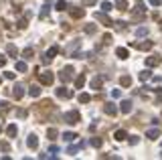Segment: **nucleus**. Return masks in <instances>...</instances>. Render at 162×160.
<instances>
[{"label": "nucleus", "mask_w": 162, "mask_h": 160, "mask_svg": "<svg viewBox=\"0 0 162 160\" xmlns=\"http://www.w3.org/2000/svg\"><path fill=\"white\" fill-rule=\"evenodd\" d=\"M16 132H18L16 124H10V126L6 128V134H8V138H14V136H16Z\"/></svg>", "instance_id": "2eb2a0df"}, {"label": "nucleus", "mask_w": 162, "mask_h": 160, "mask_svg": "<svg viewBox=\"0 0 162 160\" xmlns=\"http://www.w3.org/2000/svg\"><path fill=\"white\" fill-rule=\"evenodd\" d=\"M59 53V47H51L49 51L45 53V57H43V63H49L51 59H55V55Z\"/></svg>", "instance_id": "39448f33"}, {"label": "nucleus", "mask_w": 162, "mask_h": 160, "mask_svg": "<svg viewBox=\"0 0 162 160\" xmlns=\"http://www.w3.org/2000/svg\"><path fill=\"white\" fill-rule=\"evenodd\" d=\"M55 8H57V10H65V8H67V2H65V0H57Z\"/></svg>", "instance_id": "7c9ffc66"}, {"label": "nucleus", "mask_w": 162, "mask_h": 160, "mask_svg": "<svg viewBox=\"0 0 162 160\" xmlns=\"http://www.w3.org/2000/svg\"><path fill=\"white\" fill-rule=\"evenodd\" d=\"M26 146H28V148H39V138L35 136V134H31V136H28V140H26Z\"/></svg>", "instance_id": "9d476101"}, {"label": "nucleus", "mask_w": 162, "mask_h": 160, "mask_svg": "<svg viewBox=\"0 0 162 160\" xmlns=\"http://www.w3.org/2000/svg\"><path fill=\"white\" fill-rule=\"evenodd\" d=\"M101 8H104V12H109L112 10V2H101Z\"/></svg>", "instance_id": "c9c22d12"}, {"label": "nucleus", "mask_w": 162, "mask_h": 160, "mask_svg": "<svg viewBox=\"0 0 162 160\" xmlns=\"http://www.w3.org/2000/svg\"><path fill=\"white\" fill-rule=\"evenodd\" d=\"M0 150H2V152H8V150H10V144H8V142H0Z\"/></svg>", "instance_id": "f704fd0d"}, {"label": "nucleus", "mask_w": 162, "mask_h": 160, "mask_svg": "<svg viewBox=\"0 0 162 160\" xmlns=\"http://www.w3.org/2000/svg\"><path fill=\"white\" fill-rule=\"evenodd\" d=\"M116 55H117L120 59H128V57H130L128 49H124V47H120V49H117V51H116Z\"/></svg>", "instance_id": "dca6fc26"}, {"label": "nucleus", "mask_w": 162, "mask_h": 160, "mask_svg": "<svg viewBox=\"0 0 162 160\" xmlns=\"http://www.w3.org/2000/svg\"><path fill=\"white\" fill-rule=\"evenodd\" d=\"M63 138H65V142H73V140L77 138V134H73V132H67V134H63Z\"/></svg>", "instance_id": "c756f323"}, {"label": "nucleus", "mask_w": 162, "mask_h": 160, "mask_svg": "<svg viewBox=\"0 0 162 160\" xmlns=\"http://www.w3.org/2000/svg\"><path fill=\"white\" fill-rule=\"evenodd\" d=\"M158 136H160V130H156V128H154V130H148V132H146V138H150V140H156Z\"/></svg>", "instance_id": "f3484780"}, {"label": "nucleus", "mask_w": 162, "mask_h": 160, "mask_svg": "<svg viewBox=\"0 0 162 160\" xmlns=\"http://www.w3.org/2000/svg\"><path fill=\"white\" fill-rule=\"evenodd\" d=\"M116 6L120 10H128V2L126 0H116Z\"/></svg>", "instance_id": "cd10ccee"}, {"label": "nucleus", "mask_w": 162, "mask_h": 160, "mask_svg": "<svg viewBox=\"0 0 162 160\" xmlns=\"http://www.w3.org/2000/svg\"><path fill=\"white\" fill-rule=\"evenodd\" d=\"M79 102L81 103H89L91 102V95H89V93H79Z\"/></svg>", "instance_id": "a878e982"}, {"label": "nucleus", "mask_w": 162, "mask_h": 160, "mask_svg": "<svg viewBox=\"0 0 162 160\" xmlns=\"http://www.w3.org/2000/svg\"><path fill=\"white\" fill-rule=\"evenodd\" d=\"M104 112H105L107 115H116V114H117L116 103H105V105H104Z\"/></svg>", "instance_id": "1a4fd4ad"}, {"label": "nucleus", "mask_w": 162, "mask_h": 160, "mask_svg": "<svg viewBox=\"0 0 162 160\" xmlns=\"http://www.w3.org/2000/svg\"><path fill=\"white\" fill-rule=\"evenodd\" d=\"M116 26L122 31V28H126V23H122V20H120V23H116Z\"/></svg>", "instance_id": "c03bdc74"}, {"label": "nucleus", "mask_w": 162, "mask_h": 160, "mask_svg": "<svg viewBox=\"0 0 162 160\" xmlns=\"http://www.w3.org/2000/svg\"><path fill=\"white\" fill-rule=\"evenodd\" d=\"M144 12H146V6H144L142 2H138V4H136V8L132 10V18H134V20H142Z\"/></svg>", "instance_id": "f03ea898"}, {"label": "nucleus", "mask_w": 162, "mask_h": 160, "mask_svg": "<svg viewBox=\"0 0 162 160\" xmlns=\"http://www.w3.org/2000/svg\"><path fill=\"white\" fill-rule=\"evenodd\" d=\"M57 95H59V97H65V99H69V97H73V91L65 89V87H59V89H57Z\"/></svg>", "instance_id": "f8f14e48"}, {"label": "nucleus", "mask_w": 162, "mask_h": 160, "mask_svg": "<svg viewBox=\"0 0 162 160\" xmlns=\"http://www.w3.org/2000/svg\"><path fill=\"white\" fill-rule=\"evenodd\" d=\"M85 85V75H79V77H75V87L77 89H81Z\"/></svg>", "instance_id": "4be33fe9"}, {"label": "nucleus", "mask_w": 162, "mask_h": 160, "mask_svg": "<svg viewBox=\"0 0 162 160\" xmlns=\"http://www.w3.org/2000/svg\"><path fill=\"white\" fill-rule=\"evenodd\" d=\"M130 144H132V146H136V144H138V136H132V138H130Z\"/></svg>", "instance_id": "a19ab883"}, {"label": "nucleus", "mask_w": 162, "mask_h": 160, "mask_svg": "<svg viewBox=\"0 0 162 160\" xmlns=\"http://www.w3.org/2000/svg\"><path fill=\"white\" fill-rule=\"evenodd\" d=\"M33 55H35V51H33L31 47H26V49L23 51V57H24V59H33Z\"/></svg>", "instance_id": "393cba45"}, {"label": "nucleus", "mask_w": 162, "mask_h": 160, "mask_svg": "<svg viewBox=\"0 0 162 160\" xmlns=\"http://www.w3.org/2000/svg\"><path fill=\"white\" fill-rule=\"evenodd\" d=\"M160 31H162V20H160Z\"/></svg>", "instance_id": "de8ad7c7"}, {"label": "nucleus", "mask_w": 162, "mask_h": 160, "mask_svg": "<svg viewBox=\"0 0 162 160\" xmlns=\"http://www.w3.org/2000/svg\"><path fill=\"white\" fill-rule=\"evenodd\" d=\"M160 63H162V57H156V55L146 57V65H148V67H156V65H160Z\"/></svg>", "instance_id": "423d86ee"}, {"label": "nucleus", "mask_w": 162, "mask_h": 160, "mask_svg": "<svg viewBox=\"0 0 162 160\" xmlns=\"http://www.w3.org/2000/svg\"><path fill=\"white\" fill-rule=\"evenodd\" d=\"M49 8H51V6H49V4H45V6H43V10H41V14H39V16H41V18H47V14H49Z\"/></svg>", "instance_id": "2f4dec72"}, {"label": "nucleus", "mask_w": 162, "mask_h": 160, "mask_svg": "<svg viewBox=\"0 0 162 160\" xmlns=\"http://www.w3.org/2000/svg\"><path fill=\"white\" fill-rule=\"evenodd\" d=\"M39 79L43 85H53V81H55V75L51 73V71H45V73H39Z\"/></svg>", "instance_id": "20e7f679"}, {"label": "nucleus", "mask_w": 162, "mask_h": 160, "mask_svg": "<svg viewBox=\"0 0 162 160\" xmlns=\"http://www.w3.org/2000/svg\"><path fill=\"white\" fill-rule=\"evenodd\" d=\"M104 43H105V45H107V43H112V34H105V37H104Z\"/></svg>", "instance_id": "79ce46f5"}, {"label": "nucleus", "mask_w": 162, "mask_h": 160, "mask_svg": "<svg viewBox=\"0 0 162 160\" xmlns=\"http://www.w3.org/2000/svg\"><path fill=\"white\" fill-rule=\"evenodd\" d=\"M101 83H104L101 77H93V79H91V87H93V89H99V87H101Z\"/></svg>", "instance_id": "412c9836"}, {"label": "nucleus", "mask_w": 162, "mask_h": 160, "mask_svg": "<svg viewBox=\"0 0 162 160\" xmlns=\"http://www.w3.org/2000/svg\"><path fill=\"white\" fill-rule=\"evenodd\" d=\"M91 146L99 148V146H101V138H91Z\"/></svg>", "instance_id": "72a5a7b5"}, {"label": "nucleus", "mask_w": 162, "mask_h": 160, "mask_svg": "<svg viewBox=\"0 0 162 160\" xmlns=\"http://www.w3.org/2000/svg\"><path fill=\"white\" fill-rule=\"evenodd\" d=\"M120 105H122V107H120V110H122V114H130V112H132V102H130V99H124Z\"/></svg>", "instance_id": "9b49d317"}, {"label": "nucleus", "mask_w": 162, "mask_h": 160, "mask_svg": "<svg viewBox=\"0 0 162 160\" xmlns=\"http://www.w3.org/2000/svg\"><path fill=\"white\" fill-rule=\"evenodd\" d=\"M57 136H59V132L55 128H49V130H47V138H49V140H57Z\"/></svg>", "instance_id": "6ab92c4d"}, {"label": "nucleus", "mask_w": 162, "mask_h": 160, "mask_svg": "<svg viewBox=\"0 0 162 160\" xmlns=\"http://www.w3.org/2000/svg\"><path fill=\"white\" fill-rule=\"evenodd\" d=\"M0 83H2V79H0Z\"/></svg>", "instance_id": "09e8293b"}, {"label": "nucleus", "mask_w": 162, "mask_h": 160, "mask_svg": "<svg viewBox=\"0 0 162 160\" xmlns=\"http://www.w3.org/2000/svg\"><path fill=\"white\" fill-rule=\"evenodd\" d=\"M4 77H6V79H14V77H16V75H14V73H12V71H6V73H4Z\"/></svg>", "instance_id": "ea45409f"}, {"label": "nucleus", "mask_w": 162, "mask_h": 160, "mask_svg": "<svg viewBox=\"0 0 162 160\" xmlns=\"http://www.w3.org/2000/svg\"><path fill=\"white\" fill-rule=\"evenodd\" d=\"M6 53H8V55H10L12 59H16V57H18V49H16L14 45H8V47H6Z\"/></svg>", "instance_id": "4468645a"}, {"label": "nucleus", "mask_w": 162, "mask_h": 160, "mask_svg": "<svg viewBox=\"0 0 162 160\" xmlns=\"http://www.w3.org/2000/svg\"><path fill=\"white\" fill-rule=\"evenodd\" d=\"M114 138H116L117 142H122V140H126V138H128V134L124 132V130H117L116 134H114Z\"/></svg>", "instance_id": "b1692460"}, {"label": "nucleus", "mask_w": 162, "mask_h": 160, "mask_svg": "<svg viewBox=\"0 0 162 160\" xmlns=\"http://www.w3.org/2000/svg\"><path fill=\"white\" fill-rule=\"evenodd\" d=\"M112 97H114V99L122 97V91H120V89H112Z\"/></svg>", "instance_id": "4c0bfd02"}, {"label": "nucleus", "mask_w": 162, "mask_h": 160, "mask_svg": "<svg viewBox=\"0 0 162 160\" xmlns=\"http://www.w3.org/2000/svg\"><path fill=\"white\" fill-rule=\"evenodd\" d=\"M97 0H85V4H95Z\"/></svg>", "instance_id": "49530a36"}, {"label": "nucleus", "mask_w": 162, "mask_h": 160, "mask_svg": "<svg viewBox=\"0 0 162 160\" xmlns=\"http://www.w3.org/2000/svg\"><path fill=\"white\" fill-rule=\"evenodd\" d=\"M4 65H6V57H2V55H0V67H4Z\"/></svg>", "instance_id": "a18cd8bd"}, {"label": "nucleus", "mask_w": 162, "mask_h": 160, "mask_svg": "<svg viewBox=\"0 0 162 160\" xmlns=\"http://www.w3.org/2000/svg\"><path fill=\"white\" fill-rule=\"evenodd\" d=\"M95 18H97V20H99V23H104L105 26H114V23H112V20H109V18H107V16H105L104 12H95Z\"/></svg>", "instance_id": "0eeeda50"}, {"label": "nucleus", "mask_w": 162, "mask_h": 160, "mask_svg": "<svg viewBox=\"0 0 162 160\" xmlns=\"http://www.w3.org/2000/svg\"><path fill=\"white\" fill-rule=\"evenodd\" d=\"M120 85H122V87H130V85H132V77H130V75H122V77H120Z\"/></svg>", "instance_id": "ddd939ff"}, {"label": "nucleus", "mask_w": 162, "mask_h": 160, "mask_svg": "<svg viewBox=\"0 0 162 160\" xmlns=\"http://www.w3.org/2000/svg\"><path fill=\"white\" fill-rule=\"evenodd\" d=\"M150 4H152V6H160L162 0H150Z\"/></svg>", "instance_id": "37998d69"}, {"label": "nucleus", "mask_w": 162, "mask_h": 160, "mask_svg": "<svg viewBox=\"0 0 162 160\" xmlns=\"http://www.w3.org/2000/svg\"><path fill=\"white\" fill-rule=\"evenodd\" d=\"M150 79V71H144V73H140V81H148Z\"/></svg>", "instance_id": "473e14b6"}, {"label": "nucleus", "mask_w": 162, "mask_h": 160, "mask_svg": "<svg viewBox=\"0 0 162 160\" xmlns=\"http://www.w3.org/2000/svg\"><path fill=\"white\" fill-rule=\"evenodd\" d=\"M12 95H14V99H23L24 87H23V85H14V87H12Z\"/></svg>", "instance_id": "6e6552de"}, {"label": "nucleus", "mask_w": 162, "mask_h": 160, "mask_svg": "<svg viewBox=\"0 0 162 160\" xmlns=\"http://www.w3.org/2000/svg\"><path fill=\"white\" fill-rule=\"evenodd\" d=\"M136 34H138V37H144V34H148V28H144V26H140L138 31H136Z\"/></svg>", "instance_id": "e433bc0d"}, {"label": "nucleus", "mask_w": 162, "mask_h": 160, "mask_svg": "<svg viewBox=\"0 0 162 160\" xmlns=\"http://www.w3.org/2000/svg\"><path fill=\"white\" fill-rule=\"evenodd\" d=\"M83 14H85L83 8H71V16H73V18H81Z\"/></svg>", "instance_id": "a211bd4d"}, {"label": "nucleus", "mask_w": 162, "mask_h": 160, "mask_svg": "<svg viewBox=\"0 0 162 160\" xmlns=\"http://www.w3.org/2000/svg\"><path fill=\"white\" fill-rule=\"evenodd\" d=\"M59 79L65 81V83H69V81L73 79V67H71V65L63 67V69H61V73H59Z\"/></svg>", "instance_id": "f257e3e1"}, {"label": "nucleus", "mask_w": 162, "mask_h": 160, "mask_svg": "<svg viewBox=\"0 0 162 160\" xmlns=\"http://www.w3.org/2000/svg\"><path fill=\"white\" fill-rule=\"evenodd\" d=\"M16 24H18V28H26V18H20Z\"/></svg>", "instance_id": "58836bf2"}, {"label": "nucleus", "mask_w": 162, "mask_h": 160, "mask_svg": "<svg viewBox=\"0 0 162 160\" xmlns=\"http://www.w3.org/2000/svg\"><path fill=\"white\" fill-rule=\"evenodd\" d=\"M136 49H140V51H150L152 49V43L148 41V43H138V45H134Z\"/></svg>", "instance_id": "aec40b11"}, {"label": "nucleus", "mask_w": 162, "mask_h": 160, "mask_svg": "<svg viewBox=\"0 0 162 160\" xmlns=\"http://www.w3.org/2000/svg\"><path fill=\"white\" fill-rule=\"evenodd\" d=\"M65 122H67V124H77V122H81V114L77 110L67 112V114H65Z\"/></svg>", "instance_id": "7ed1b4c3"}, {"label": "nucleus", "mask_w": 162, "mask_h": 160, "mask_svg": "<svg viewBox=\"0 0 162 160\" xmlns=\"http://www.w3.org/2000/svg\"><path fill=\"white\" fill-rule=\"evenodd\" d=\"M83 31H85L87 34H93L95 31H97V26H95V24H85V28H83Z\"/></svg>", "instance_id": "c85d7f7f"}, {"label": "nucleus", "mask_w": 162, "mask_h": 160, "mask_svg": "<svg viewBox=\"0 0 162 160\" xmlns=\"http://www.w3.org/2000/svg\"><path fill=\"white\" fill-rule=\"evenodd\" d=\"M28 95H31V97H39V95H41V87H36V85H33V87L28 89Z\"/></svg>", "instance_id": "5701e85b"}, {"label": "nucleus", "mask_w": 162, "mask_h": 160, "mask_svg": "<svg viewBox=\"0 0 162 160\" xmlns=\"http://www.w3.org/2000/svg\"><path fill=\"white\" fill-rule=\"evenodd\" d=\"M26 63H24V61H16V71H20V73H24V71H26Z\"/></svg>", "instance_id": "bb28decb"}]
</instances>
